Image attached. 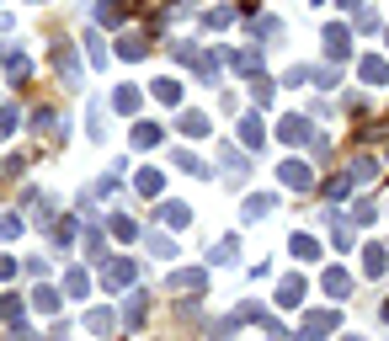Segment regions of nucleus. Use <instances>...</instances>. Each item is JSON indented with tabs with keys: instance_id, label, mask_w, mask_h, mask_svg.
Listing matches in <instances>:
<instances>
[{
	"instance_id": "f257e3e1",
	"label": "nucleus",
	"mask_w": 389,
	"mask_h": 341,
	"mask_svg": "<svg viewBox=\"0 0 389 341\" xmlns=\"http://www.w3.org/2000/svg\"><path fill=\"white\" fill-rule=\"evenodd\" d=\"M176 59H182V64H192L203 85H213V81H219V54H203V48H192V43H176Z\"/></svg>"
},
{
	"instance_id": "f03ea898",
	"label": "nucleus",
	"mask_w": 389,
	"mask_h": 341,
	"mask_svg": "<svg viewBox=\"0 0 389 341\" xmlns=\"http://www.w3.org/2000/svg\"><path fill=\"white\" fill-rule=\"evenodd\" d=\"M134 278H139V261H134V256H118V261H107V267H102L107 288H128Z\"/></svg>"
},
{
	"instance_id": "7ed1b4c3",
	"label": "nucleus",
	"mask_w": 389,
	"mask_h": 341,
	"mask_svg": "<svg viewBox=\"0 0 389 341\" xmlns=\"http://www.w3.org/2000/svg\"><path fill=\"white\" fill-rule=\"evenodd\" d=\"M48 59H54V70L64 75V85H75V81H81V64H75V54H70V43H64V38H54Z\"/></svg>"
},
{
	"instance_id": "20e7f679",
	"label": "nucleus",
	"mask_w": 389,
	"mask_h": 341,
	"mask_svg": "<svg viewBox=\"0 0 389 341\" xmlns=\"http://www.w3.org/2000/svg\"><path fill=\"white\" fill-rule=\"evenodd\" d=\"M277 139L299 149V144H309V139H315V128H309V118H283V128H277Z\"/></svg>"
},
{
	"instance_id": "39448f33",
	"label": "nucleus",
	"mask_w": 389,
	"mask_h": 341,
	"mask_svg": "<svg viewBox=\"0 0 389 341\" xmlns=\"http://www.w3.org/2000/svg\"><path fill=\"white\" fill-rule=\"evenodd\" d=\"M341 176H347L352 187H368V181L379 176V165H373V155H352V165L341 171Z\"/></svg>"
},
{
	"instance_id": "423d86ee",
	"label": "nucleus",
	"mask_w": 389,
	"mask_h": 341,
	"mask_svg": "<svg viewBox=\"0 0 389 341\" xmlns=\"http://www.w3.org/2000/svg\"><path fill=\"white\" fill-rule=\"evenodd\" d=\"M352 27H347V21H336V27H326V54H330V59H347V48H352Z\"/></svg>"
},
{
	"instance_id": "0eeeda50",
	"label": "nucleus",
	"mask_w": 389,
	"mask_h": 341,
	"mask_svg": "<svg viewBox=\"0 0 389 341\" xmlns=\"http://www.w3.org/2000/svg\"><path fill=\"white\" fill-rule=\"evenodd\" d=\"M139 240H144V251H149L155 261H171V256H176V240L160 235V229H149V235H139Z\"/></svg>"
},
{
	"instance_id": "6e6552de",
	"label": "nucleus",
	"mask_w": 389,
	"mask_h": 341,
	"mask_svg": "<svg viewBox=\"0 0 389 341\" xmlns=\"http://www.w3.org/2000/svg\"><path fill=\"white\" fill-rule=\"evenodd\" d=\"M219 165L229 171V187L246 181V155H240V149H229V144H224V149H219Z\"/></svg>"
},
{
	"instance_id": "1a4fd4ad",
	"label": "nucleus",
	"mask_w": 389,
	"mask_h": 341,
	"mask_svg": "<svg viewBox=\"0 0 389 341\" xmlns=\"http://www.w3.org/2000/svg\"><path fill=\"white\" fill-rule=\"evenodd\" d=\"M272 208H277V198H272V192H256V198H246V224H262Z\"/></svg>"
},
{
	"instance_id": "9d476101",
	"label": "nucleus",
	"mask_w": 389,
	"mask_h": 341,
	"mask_svg": "<svg viewBox=\"0 0 389 341\" xmlns=\"http://www.w3.org/2000/svg\"><path fill=\"white\" fill-rule=\"evenodd\" d=\"M224 64H235L240 75H256V70H262V48H240V54H224Z\"/></svg>"
},
{
	"instance_id": "9b49d317",
	"label": "nucleus",
	"mask_w": 389,
	"mask_h": 341,
	"mask_svg": "<svg viewBox=\"0 0 389 341\" xmlns=\"http://www.w3.org/2000/svg\"><path fill=\"white\" fill-rule=\"evenodd\" d=\"M160 224H171V229H187V224H192V208H187V203H160Z\"/></svg>"
},
{
	"instance_id": "f8f14e48",
	"label": "nucleus",
	"mask_w": 389,
	"mask_h": 341,
	"mask_svg": "<svg viewBox=\"0 0 389 341\" xmlns=\"http://www.w3.org/2000/svg\"><path fill=\"white\" fill-rule=\"evenodd\" d=\"M363 272H368V278H384L389 272V251L384 245H368V251H363Z\"/></svg>"
},
{
	"instance_id": "ddd939ff",
	"label": "nucleus",
	"mask_w": 389,
	"mask_h": 341,
	"mask_svg": "<svg viewBox=\"0 0 389 341\" xmlns=\"http://www.w3.org/2000/svg\"><path fill=\"white\" fill-rule=\"evenodd\" d=\"M235 256H240V240H235V235H224V240H219L213 251H208V261H213V267H229Z\"/></svg>"
},
{
	"instance_id": "4468645a",
	"label": "nucleus",
	"mask_w": 389,
	"mask_h": 341,
	"mask_svg": "<svg viewBox=\"0 0 389 341\" xmlns=\"http://www.w3.org/2000/svg\"><path fill=\"white\" fill-rule=\"evenodd\" d=\"M277 304H283V309L304 304V278H283V288H277Z\"/></svg>"
},
{
	"instance_id": "2eb2a0df",
	"label": "nucleus",
	"mask_w": 389,
	"mask_h": 341,
	"mask_svg": "<svg viewBox=\"0 0 389 341\" xmlns=\"http://www.w3.org/2000/svg\"><path fill=\"white\" fill-rule=\"evenodd\" d=\"M283 187L304 192V187H309V165H304V161H288V165H283Z\"/></svg>"
},
{
	"instance_id": "dca6fc26",
	"label": "nucleus",
	"mask_w": 389,
	"mask_h": 341,
	"mask_svg": "<svg viewBox=\"0 0 389 341\" xmlns=\"http://www.w3.org/2000/svg\"><path fill=\"white\" fill-rule=\"evenodd\" d=\"M357 75H363L368 85H384L389 81V64L384 59H363V64H357Z\"/></svg>"
},
{
	"instance_id": "f3484780",
	"label": "nucleus",
	"mask_w": 389,
	"mask_h": 341,
	"mask_svg": "<svg viewBox=\"0 0 389 341\" xmlns=\"http://www.w3.org/2000/svg\"><path fill=\"white\" fill-rule=\"evenodd\" d=\"M91 17L102 21V27H118V21H123V6H118V0H102V6H91Z\"/></svg>"
},
{
	"instance_id": "a211bd4d",
	"label": "nucleus",
	"mask_w": 389,
	"mask_h": 341,
	"mask_svg": "<svg viewBox=\"0 0 389 341\" xmlns=\"http://www.w3.org/2000/svg\"><path fill=\"white\" fill-rule=\"evenodd\" d=\"M160 144V128L155 123H134V149H155Z\"/></svg>"
},
{
	"instance_id": "6ab92c4d",
	"label": "nucleus",
	"mask_w": 389,
	"mask_h": 341,
	"mask_svg": "<svg viewBox=\"0 0 389 341\" xmlns=\"http://www.w3.org/2000/svg\"><path fill=\"white\" fill-rule=\"evenodd\" d=\"M64 293H70V299H85V293H91V278H85L81 267H75V272H64Z\"/></svg>"
},
{
	"instance_id": "aec40b11",
	"label": "nucleus",
	"mask_w": 389,
	"mask_h": 341,
	"mask_svg": "<svg viewBox=\"0 0 389 341\" xmlns=\"http://www.w3.org/2000/svg\"><path fill=\"white\" fill-rule=\"evenodd\" d=\"M251 32H256V38H283V21H277V17H251Z\"/></svg>"
},
{
	"instance_id": "412c9836",
	"label": "nucleus",
	"mask_w": 389,
	"mask_h": 341,
	"mask_svg": "<svg viewBox=\"0 0 389 341\" xmlns=\"http://www.w3.org/2000/svg\"><path fill=\"white\" fill-rule=\"evenodd\" d=\"M144 54H149V43H144L139 32H128V38L118 43V59H144Z\"/></svg>"
},
{
	"instance_id": "4be33fe9",
	"label": "nucleus",
	"mask_w": 389,
	"mask_h": 341,
	"mask_svg": "<svg viewBox=\"0 0 389 341\" xmlns=\"http://www.w3.org/2000/svg\"><path fill=\"white\" fill-rule=\"evenodd\" d=\"M320 282H326V293H336V299H341V293H347V288H352L347 267H330V272H326V278H320Z\"/></svg>"
},
{
	"instance_id": "5701e85b",
	"label": "nucleus",
	"mask_w": 389,
	"mask_h": 341,
	"mask_svg": "<svg viewBox=\"0 0 389 341\" xmlns=\"http://www.w3.org/2000/svg\"><path fill=\"white\" fill-rule=\"evenodd\" d=\"M288 245H293V256H299V261H315V256H320V240H315V235H293Z\"/></svg>"
},
{
	"instance_id": "b1692460",
	"label": "nucleus",
	"mask_w": 389,
	"mask_h": 341,
	"mask_svg": "<svg viewBox=\"0 0 389 341\" xmlns=\"http://www.w3.org/2000/svg\"><path fill=\"white\" fill-rule=\"evenodd\" d=\"M182 134H187V139H203V134H208V118H203V112H182Z\"/></svg>"
},
{
	"instance_id": "393cba45",
	"label": "nucleus",
	"mask_w": 389,
	"mask_h": 341,
	"mask_svg": "<svg viewBox=\"0 0 389 341\" xmlns=\"http://www.w3.org/2000/svg\"><path fill=\"white\" fill-rule=\"evenodd\" d=\"M330 325H341V315H336V309H315L304 320V331H330Z\"/></svg>"
},
{
	"instance_id": "a878e982",
	"label": "nucleus",
	"mask_w": 389,
	"mask_h": 341,
	"mask_svg": "<svg viewBox=\"0 0 389 341\" xmlns=\"http://www.w3.org/2000/svg\"><path fill=\"white\" fill-rule=\"evenodd\" d=\"M176 171H187V176H208V171H203V161H198L192 149H176Z\"/></svg>"
},
{
	"instance_id": "bb28decb",
	"label": "nucleus",
	"mask_w": 389,
	"mask_h": 341,
	"mask_svg": "<svg viewBox=\"0 0 389 341\" xmlns=\"http://www.w3.org/2000/svg\"><path fill=\"white\" fill-rule=\"evenodd\" d=\"M85 256H91V261L107 256V235H102V229H85Z\"/></svg>"
},
{
	"instance_id": "cd10ccee",
	"label": "nucleus",
	"mask_w": 389,
	"mask_h": 341,
	"mask_svg": "<svg viewBox=\"0 0 389 341\" xmlns=\"http://www.w3.org/2000/svg\"><path fill=\"white\" fill-rule=\"evenodd\" d=\"M134 187H139L144 198H160V171H139V181H134Z\"/></svg>"
},
{
	"instance_id": "c85d7f7f",
	"label": "nucleus",
	"mask_w": 389,
	"mask_h": 341,
	"mask_svg": "<svg viewBox=\"0 0 389 341\" xmlns=\"http://www.w3.org/2000/svg\"><path fill=\"white\" fill-rule=\"evenodd\" d=\"M32 304H38L43 315H54V309H59V293H54V288H48V282H43L38 293H32Z\"/></svg>"
},
{
	"instance_id": "c756f323",
	"label": "nucleus",
	"mask_w": 389,
	"mask_h": 341,
	"mask_svg": "<svg viewBox=\"0 0 389 341\" xmlns=\"http://www.w3.org/2000/svg\"><path fill=\"white\" fill-rule=\"evenodd\" d=\"M203 272H198V267H187V272H176V288H192V293H203Z\"/></svg>"
},
{
	"instance_id": "7c9ffc66",
	"label": "nucleus",
	"mask_w": 389,
	"mask_h": 341,
	"mask_svg": "<svg viewBox=\"0 0 389 341\" xmlns=\"http://www.w3.org/2000/svg\"><path fill=\"white\" fill-rule=\"evenodd\" d=\"M112 107H118V112H139V91H134V85H123V91L112 96Z\"/></svg>"
},
{
	"instance_id": "2f4dec72",
	"label": "nucleus",
	"mask_w": 389,
	"mask_h": 341,
	"mask_svg": "<svg viewBox=\"0 0 389 341\" xmlns=\"http://www.w3.org/2000/svg\"><path fill=\"white\" fill-rule=\"evenodd\" d=\"M85 325H91L96 336H107V331H112V309H91V315H85Z\"/></svg>"
},
{
	"instance_id": "473e14b6",
	"label": "nucleus",
	"mask_w": 389,
	"mask_h": 341,
	"mask_svg": "<svg viewBox=\"0 0 389 341\" xmlns=\"http://www.w3.org/2000/svg\"><path fill=\"white\" fill-rule=\"evenodd\" d=\"M123 320H128V325H139V320H144V293H128V304H123Z\"/></svg>"
},
{
	"instance_id": "72a5a7b5",
	"label": "nucleus",
	"mask_w": 389,
	"mask_h": 341,
	"mask_svg": "<svg viewBox=\"0 0 389 341\" xmlns=\"http://www.w3.org/2000/svg\"><path fill=\"white\" fill-rule=\"evenodd\" d=\"M17 123H21L17 107H0V139H11V134H17Z\"/></svg>"
},
{
	"instance_id": "f704fd0d",
	"label": "nucleus",
	"mask_w": 389,
	"mask_h": 341,
	"mask_svg": "<svg viewBox=\"0 0 389 341\" xmlns=\"http://www.w3.org/2000/svg\"><path fill=\"white\" fill-rule=\"evenodd\" d=\"M85 54H91V64H96V70H102V64L112 59V54H107V48H102V38H96V32H91V38H85Z\"/></svg>"
},
{
	"instance_id": "c9c22d12",
	"label": "nucleus",
	"mask_w": 389,
	"mask_h": 341,
	"mask_svg": "<svg viewBox=\"0 0 389 341\" xmlns=\"http://www.w3.org/2000/svg\"><path fill=\"white\" fill-rule=\"evenodd\" d=\"M240 139L256 149V144H262V123H256V118H240Z\"/></svg>"
},
{
	"instance_id": "e433bc0d",
	"label": "nucleus",
	"mask_w": 389,
	"mask_h": 341,
	"mask_svg": "<svg viewBox=\"0 0 389 341\" xmlns=\"http://www.w3.org/2000/svg\"><path fill=\"white\" fill-rule=\"evenodd\" d=\"M155 96H160V101H171V107H176V101H182V85H176V81H155Z\"/></svg>"
},
{
	"instance_id": "4c0bfd02",
	"label": "nucleus",
	"mask_w": 389,
	"mask_h": 341,
	"mask_svg": "<svg viewBox=\"0 0 389 341\" xmlns=\"http://www.w3.org/2000/svg\"><path fill=\"white\" fill-rule=\"evenodd\" d=\"M0 320H21V299H17V293L0 299Z\"/></svg>"
},
{
	"instance_id": "58836bf2",
	"label": "nucleus",
	"mask_w": 389,
	"mask_h": 341,
	"mask_svg": "<svg viewBox=\"0 0 389 341\" xmlns=\"http://www.w3.org/2000/svg\"><path fill=\"white\" fill-rule=\"evenodd\" d=\"M6 75H11V81H27V59H21V54H6Z\"/></svg>"
},
{
	"instance_id": "ea45409f",
	"label": "nucleus",
	"mask_w": 389,
	"mask_h": 341,
	"mask_svg": "<svg viewBox=\"0 0 389 341\" xmlns=\"http://www.w3.org/2000/svg\"><path fill=\"white\" fill-rule=\"evenodd\" d=\"M309 81H315V85H326V91H330V85H336V70H330V64H315V70H309Z\"/></svg>"
},
{
	"instance_id": "a19ab883",
	"label": "nucleus",
	"mask_w": 389,
	"mask_h": 341,
	"mask_svg": "<svg viewBox=\"0 0 389 341\" xmlns=\"http://www.w3.org/2000/svg\"><path fill=\"white\" fill-rule=\"evenodd\" d=\"M75 229H81L75 219H59V224H54V240H59V245H70V240H75Z\"/></svg>"
},
{
	"instance_id": "79ce46f5",
	"label": "nucleus",
	"mask_w": 389,
	"mask_h": 341,
	"mask_svg": "<svg viewBox=\"0 0 389 341\" xmlns=\"http://www.w3.org/2000/svg\"><path fill=\"white\" fill-rule=\"evenodd\" d=\"M17 235H21V219H17V214H6V219H0V240H17Z\"/></svg>"
},
{
	"instance_id": "37998d69",
	"label": "nucleus",
	"mask_w": 389,
	"mask_h": 341,
	"mask_svg": "<svg viewBox=\"0 0 389 341\" xmlns=\"http://www.w3.org/2000/svg\"><path fill=\"white\" fill-rule=\"evenodd\" d=\"M112 235H118V240H134L139 229H134V219H123V214H118V219H112Z\"/></svg>"
},
{
	"instance_id": "c03bdc74",
	"label": "nucleus",
	"mask_w": 389,
	"mask_h": 341,
	"mask_svg": "<svg viewBox=\"0 0 389 341\" xmlns=\"http://www.w3.org/2000/svg\"><path fill=\"white\" fill-rule=\"evenodd\" d=\"M203 21H208V27H229V21H235V11H229V6H224V11H208Z\"/></svg>"
},
{
	"instance_id": "a18cd8bd",
	"label": "nucleus",
	"mask_w": 389,
	"mask_h": 341,
	"mask_svg": "<svg viewBox=\"0 0 389 341\" xmlns=\"http://www.w3.org/2000/svg\"><path fill=\"white\" fill-rule=\"evenodd\" d=\"M251 101H262V107H266V101H272V81H256V85H251Z\"/></svg>"
},
{
	"instance_id": "49530a36",
	"label": "nucleus",
	"mask_w": 389,
	"mask_h": 341,
	"mask_svg": "<svg viewBox=\"0 0 389 341\" xmlns=\"http://www.w3.org/2000/svg\"><path fill=\"white\" fill-rule=\"evenodd\" d=\"M352 219H357V224H373L379 214H373V203H357V208H352Z\"/></svg>"
},
{
	"instance_id": "de8ad7c7",
	"label": "nucleus",
	"mask_w": 389,
	"mask_h": 341,
	"mask_svg": "<svg viewBox=\"0 0 389 341\" xmlns=\"http://www.w3.org/2000/svg\"><path fill=\"white\" fill-rule=\"evenodd\" d=\"M283 81H288V85H304V81H309V64H293V70H288Z\"/></svg>"
},
{
	"instance_id": "09e8293b",
	"label": "nucleus",
	"mask_w": 389,
	"mask_h": 341,
	"mask_svg": "<svg viewBox=\"0 0 389 341\" xmlns=\"http://www.w3.org/2000/svg\"><path fill=\"white\" fill-rule=\"evenodd\" d=\"M11 272H17V261H11V256H0V278H11Z\"/></svg>"
},
{
	"instance_id": "8fccbe9b",
	"label": "nucleus",
	"mask_w": 389,
	"mask_h": 341,
	"mask_svg": "<svg viewBox=\"0 0 389 341\" xmlns=\"http://www.w3.org/2000/svg\"><path fill=\"white\" fill-rule=\"evenodd\" d=\"M299 341H320V331H299Z\"/></svg>"
},
{
	"instance_id": "3c124183",
	"label": "nucleus",
	"mask_w": 389,
	"mask_h": 341,
	"mask_svg": "<svg viewBox=\"0 0 389 341\" xmlns=\"http://www.w3.org/2000/svg\"><path fill=\"white\" fill-rule=\"evenodd\" d=\"M11 341H38V336H32V331H17V336H11Z\"/></svg>"
},
{
	"instance_id": "603ef678",
	"label": "nucleus",
	"mask_w": 389,
	"mask_h": 341,
	"mask_svg": "<svg viewBox=\"0 0 389 341\" xmlns=\"http://www.w3.org/2000/svg\"><path fill=\"white\" fill-rule=\"evenodd\" d=\"M341 6H347V11H352V6H363V0H341Z\"/></svg>"
},
{
	"instance_id": "864d4df0",
	"label": "nucleus",
	"mask_w": 389,
	"mask_h": 341,
	"mask_svg": "<svg viewBox=\"0 0 389 341\" xmlns=\"http://www.w3.org/2000/svg\"><path fill=\"white\" fill-rule=\"evenodd\" d=\"M384 320H389V304H384Z\"/></svg>"
},
{
	"instance_id": "5fc2aeb1",
	"label": "nucleus",
	"mask_w": 389,
	"mask_h": 341,
	"mask_svg": "<svg viewBox=\"0 0 389 341\" xmlns=\"http://www.w3.org/2000/svg\"><path fill=\"white\" fill-rule=\"evenodd\" d=\"M0 59H6V54H0Z\"/></svg>"
}]
</instances>
